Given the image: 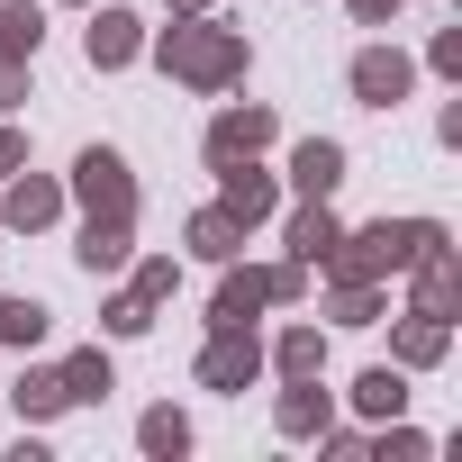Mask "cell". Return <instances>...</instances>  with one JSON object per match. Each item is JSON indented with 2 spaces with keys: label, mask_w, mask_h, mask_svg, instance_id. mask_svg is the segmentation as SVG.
Masks as SVG:
<instances>
[{
  "label": "cell",
  "mask_w": 462,
  "mask_h": 462,
  "mask_svg": "<svg viewBox=\"0 0 462 462\" xmlns=\"http://www.w3.org/2000/svg\"><path fill=\"white\" fill-rule=\"evenodd\" d=\"M154 64L190 91H226V82H245V28H217L199 10H181L163 37H154Z\"/></svg>",
  "instance_id": "6da1fadb"
},
{
  "label": "cell",
  "mask_w": 462,
  "mask_h": 462,
  "mask_svg": "<svg viewBox=\"0 0 462 462\" xmlns=\"http://www.w3.org/2000/svg\"><path fill=\"white\" fill-rule=\"evenodd\" d=\"M426 236H444L435 217H372V226H354V236H336L327 273H336V282H390V273H408V254H417Z\"/></svg>",
  "instance_id": "7a4b0ae2"
},
{
  "label": "cell",
  "mask_w": 462,
  "mask_h": 462,
  "mask_svg": "<svg viewBox=\"0 0 462 462\" xmlns=\"http://www.w3.org/2000/svg\"><path fill=\"white\" fill-rule=\"evenodd\" d=\"M217 300H208V327H254V309L273 300H300L309 291V263H217Z\"/></svg>",
  "instance_id": "3957f363"
},
{
  "label": "cell",
  "mask_w": 462,
  "mask_h": 462,
  "mask_svg": "<svg viewBox=\"0 0 462 462\" xmlns=\"http://www.w3.org/2000/svg\"><path fill=\"white\" fill-rule=\"evenodd\" d=\"M73 190H82V208H91V217H127V226H136V172H127V154H118V145H82Z\"/></svg>",
  "instance_id": "277c9868"
},
{
  "label": "cell",
  "mask_w": 462,
  "mask_h": 462,
  "mask_svg": "<svg viewBox=\"0 0 462 462\" xmlns=\"http://www.w3.org/2000/svg\"><path fill=\"white\" fill-rule=\"evenodd\" d=\"M254 381H263L254 327H208V345H199V390H254Z\"/></svg>",
  "instance_id": "5b68a950"
},
{
  "label": "cell",
  "mask_w": 462,
  "mask_h": 462,
  "mask_svg": "<svg viewBox=\"0 0 462 462\" xmlns=\"http://www.w3.org/2000/svg\"><path fill=\"white\" fill-rule=\"evenodd\" d=\"M217 208L236 217V226H263V217L282 208V190H273V172H263L254 154H236V163H217Z\"/></svg>",
  "instance_id": "8992f818"
},
{
  "label": "cell",
  "mask_w": 462,
  "mask_h": 462,
  "mask_svg": "<svg viewBox=\"0 0 462 462\" xmlns=\"http://www.w3.org/2000/svg\"><path fill=\"white\" fill-rule=\"evenodd\" d=\"M163 300H172V254H154V263H145V273H136V282H127V291H118L100 318H109V336H145Z\"/></svg>",
  "instance_id": "52a82bcc"
},
{
  "label": "cell",
  "mask_w": 462,
  "mask_h": 462,
  "mask_svg": "<svg viewBox=\"0 0 462 462\" xmlns=\"http://www.w3.org/2000/svg\"><path fill=\"white\" fill-rule=\"evenodd\" d=\"M408 82H417V64H408L399 46H363V55H354V100H363V109H399Z\"/></svg>",
  "instance_id": "ba28073f"
},
{
  "label": "cell",
  "mask_w": 462,
  "mask_h": 462,
  "mask_svg": "<svg viewBox=\"0 0 462 462\" xmlns=\"http://www.w3.org/2000/svg\"><path fill=\"white\" fill-rule=\"evenodd\" d=\"M444 354H453V318L408 309V318H399V336H390V363H399V372H435Z\"/></svg>",
  "instance_id": "9c48e42d"
},
{
  "label": "cell",
  "mask_w": 462,
  "mask_h": 462,
  "mask_svg": "<svg viewBox=\"0 0 462 462\" xmlns=\"http://www.w3.org/2000/svg\"><path fill=\"white\" fill-rule=\"evenodd\" d=\"M263 145H273V109H263V100L208 118V163H236V154H263Z\"/></svg>",
  "instance_id": "30bf717a"
},
{
  "label": "cell",
  "mask_w": 462,
  "mask_h": 462,
  "mask_svg": "<svg viewBox=\"0 0 462 462\" xmlns=\"http://www.w3.org/2000/svg\"><path fill=\"white\" fill-rule=\"evenodd\" d=\"M64 217V181H46V172H10V199H0V226H28V236H37V226H55Z\"/></svg>",
  "instance_id": "8fae6325"
},
{
  "label": "cell",
  "mask_w": 462,
  "mask_h": 462,
  "mask_svg": "<svg viewBox=\"0 0 462 462\" xmlns=\"http://www.w3.org/2000/svg\"><path fill=\"white\" fill-rule=\"evenodd\" d=\"M82 55H91L100 73L136 64V55H145V19H136V10H91V37H82Z\"/></svg>",
  "instance_id": "7c38bea8"
},
{
  "label": "cell",
  "mask_w": 462,
  "mask_h": 462,
  "mask_svg": "<svg viewBox=\"0 0 462 462\" xmlns=\"http://www.w3.org/2000/svg\"><path fill=\"white\" fill-rule=\"evenodd\" d=\"M336 181H345V145H336V136H309V145L291 154V190H300V199H336Z\"/></svg>",
  "instance_id": "4fadbf2b"
},
{
  "label": "cell",
  "mask_w": 462,
  "mask_h": 462,
  "mask_svg": "<svg viewBox=\"0 0 462 462\" xmlns=\"http://www.w3.org/2000/svg\"><path fill=\"white\" fill-rule=\"evenodd\" d=\"M336 236H345V226H336V208H327V199H300V208H291V263H309V273H318V263L336 254Z\"/></svg>",
  "instance_id": "5bb4252c"
},
{
  "label": "cell",
  "mask_w": 462,
  "mask_h": 462,
  "mask_svg": "<svg viewBox=\"0 0 462 462\" xmlns=\"http://www.w3.org/2000/svg\"><path fill=\"white\" fill-rule=\"evenodd\" d=\"M318 381H327V372H309V381H291V390H282V408H273V426H282V435H327L336 399H327Z\"/></svg>",
  "instance_id": "9a60e30c"
},
{
  "label": "cell",
  "mask_w": 462,
  "mask_h": 462,
  "mask_svg": "<svg viewBox=\"0 0 462 462\" xmlns=\"http://www.w3.org/2000/svg\"><path fill=\"white\" fill-rule=\"evenodd\" d=\"M127 254H136V226H127V217H91V226H82V245H73L82 273H118Z\"/></svg>",
  "instance_id": "2e32d148"
},
{
  "label": "cell",
  "mask_w": 462,
  "mask_h": 462,
  "mask_svg": "<svg viewBox=\"0 0 462 462\" xmlns=\"http://www.w3.org/2000/svg\"><path fill=\"white\" fill-rule=\"evenodd\" d=\"M190 254H199V263H236V254H245V226L226 217V208H199V217H190Z\"/></svg>",
  "instance_id": "e0dca14e"
},
{
  "label": "cell",
  "mask_w": 462,
  "mask_h": 462,
  "mask_svg": "<svg viewBox=\"0 0 462 462\" xmlns=\"http://www.w3.org/2000/svg\"><path fill=\"white\" fill-rule=\"evenodd\" d=\"M46 46V19H37V0H0V64H28Z\"/></svg>",
  "instance_id": "ac0fdd59"
},
{
  "label": "cell",
  "mask_w": 462,
  "mask_h": 462,
  "mask_svg": "<svg viewBox=\"0 0 462 462\" xmlns=\"http://www.w3.org/2000/svg\"><path fill=\"white\" fill-rule=\"evenodd\" d=\"M263 363H273L282 381H309V372H327V336H318V327H282V345H273Z\"/></svg>",
  "instance_id": "d6986e66"
},
{
  "label": "cell",
  "mask_w": 462,
  "mask_h": 462,
  "mask_svg": "<svg viewBox=\"0 0 462 462\" xmlns=\"http://www.w3.org/2000/svg\"><path fill=\"white\" fill-rule=\"evenodd\" d=\"M354 408H363L372 426H381V417H399V408H408V372H399V363H372V372L354 381Z\"/></svg>",
  "instance_id": "ffe728a7"
},
{
  "label": "cell",
  "mask_w": 462,
  "mask_h": 462,
  "mask_svg": "<svg viewBox=\"0 0 462 462\" xmlns=\"http://www.w3.org/2000/svg\"><path fill=\"white\" fill-rule=\"evenodd\" d=\"M55 372H64V399H109V390H118V372H109V354H100V345L64 354Z\"/></svg>",
  "instance_id": "44dd1931"
},
{
  "label": "cell",
  "mask_w": 462,
  "mask_h": 462,
  "mask_svg": "<svg viewBox=\"0 0 462 462\" xmlns=\"http://www.w3.org/2000/svg\"><path fill=\"white\" fill-rule=\"evenodd\" d=\"M10 399H19V417H64V408H73V399H64V372H19Z\"/></svg>",
  "instance_id": "7402d4cb"
},
{
  "label": "cell",
  "mask_w": 462,
  "mask_h": 462,
  "mask_svg": "<svg viewBox=\"0 0 462 462\" xmlns=\"http://www.w3.org/2000/svg\"><path fill=\"white\" fill-rule=\"evenodd\" d=\"M136 444L172 462V453H190V417H181V408H145V426H136Z\"/></svg>",
  "instance_id": "603a6c76"
},
{
  "label": "cell",
  "mask_w": 462,
  "mask_h": 462,
  "mask_svg": "<svg viewBox=\"0 0 462 462\" xmlns=\"http://www.w3.org/2000/svg\"><path fill=\"white\" fill-rule=\"evenodd\" d=\"M0 345H46V300H0Z\"/></svg>",
  "instance_id": "cb8c5ba5"
},
{
  "label": "cell",
  "mask_w": 462,
  "mask_h": 462,
  "mask_svg": "<svg viewBox=\"0 0 462 462\" xmlns=\"http://www.w3.org/2000/svg\"><path fill=\"white\" fill-rule=\"evenodd\" d=\"M327 318H336V327H372V318H381V282H336Z\"/></svg>",
  "instance_id": "d4e9b609"
},
{
  "label": "cell",
  "mask_w": 462,
  "mask_h": 462,
  "mask_svg": "<svg viewBox=\"0 0 462 462\" xmlns=\"http://www.w3.org/2000/svg\"><path fill=\"white\" fill-rule=\"evenodd\" d=\"M372 453H381V462H426L435 444H426V435H408L399 417H381V444H372Z\"/></svg>",
  "instance_id": "484cf974"
},
{
  "label": "cell",
  "mask_w": 462,
  "mask_h": 462,
  "mask_svg": "<svg viewBox=\"0 0 462 462\" xmlns=\"http://www.w3.org/2000/svg\"><path fill=\"white\" fill-rule=\"evenodd\" d=\"M426 64H435V73H462V28H444V37L426 46Z\"/></svg>",
  "instance_id": "4316f807"
},
{
  "label": "cell",
  "mask_w": 462,
  "mask_h": 462,
  "mask_svg": "<svg viewBox=\"0 0 462 462\" xmlns=\"http://www.w3.org/2000/svg\"><path fill=\"white\" fill-rule=\"evenodd\" d=\"M19 163H28V136H19V127H10V118H0V181H10V172H19Z\"/></svg>",
  "instance_id": "83f0119b"
},
{
  "label": "cell",
  "mask_w": 462,
  "mask_h": 462,
  "mask_svg": "<svg viewBox=\"0 0 462 462\" xmlns=\"http://www.w3.org/2000/svg\"><path fill=\"white\" fill-rule=\"evenodd\" d=\"M19 100H28V64H0V118H10Z\"/></svg>",
  "instance_id": "f1b7e54d"
},
{
  "label": "cell",
  "mask_w": 462,
  "mask_h": 462,
  "mask_svg": "<svg viewBox=\"0 0 462 462\" xmlns=\"http://www.w3.org/2000/svg\"><path fill=\"white\" fill-rule=\"evenodd\" d=\"M390 10H408V0H354V19H363V28H390Z\"/></svg>",
  "instance_id": "f546056e"
},
{
  "label": "cell",
  "mask_w": 462,
  "mask_h": 462,
  "mask_svg": "<svg viewBox=\"0 0 462 462\" xmlns=\"http://www.w3.org/2000/svg\"><path fill=\"white\" fill-rule=\"evenodd\" d=\"M172 10H208V0H172Z\"/></svg>",
  "instance_id": "4dcf8cb0"
}]
</instances>
